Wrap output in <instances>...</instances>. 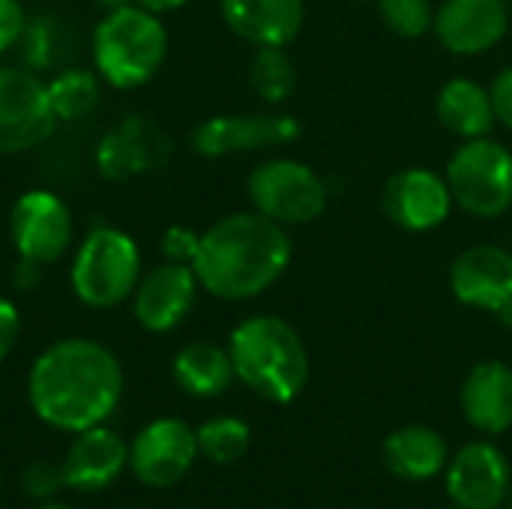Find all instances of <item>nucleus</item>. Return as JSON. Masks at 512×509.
I'll return each instance as SVG.
<instances>
[{"label":"nucleus","instance_id":"f257e3e1","mask_svg":"<svg viewBox=\"0 0 512 509\" xmlns=\"http://www.w3.org/2000/svg\"><path fill=\"white\" fill-rule=\"evenodd\" d=\"M27 396L45 426L78 435L102 426L117 411L123 366L93 339H60L36 357Z\"/></svg>","mask_w":512,"mask_h":509},{"label":"nucleus","instance_id":"f03ea898","mask_svg":"<svg viewBox=\"0 0 512 509\" xmlns=\"http://www.w3.org/2000/svg\"><path fill=\"white\" fill-rule=\"evenodd\" d=\"M294 243L285 225L258 210L231 213L201 234L192 270L219 300H252L273 288L291 267Z\"/></svg>","mask_w":512,"mask_h":509},{"label":"nucleus","instance_id":"7ed1b4c3","mask_svg":"<svg viewBox=\"0 0 512 509\" xmlns=\"http://www.w3.org/2000/svg\"><path fill=\"white\" fill-rule=\"evenodd\" d=\"M237 381L267 402H294L309 381V354L300 333L279 315H252L228 339Z\"/></svg>","mask_w":512,"mask_h":509},{"label":"nucleus","instance_id":"20e7f679","mask_svg":"<svg viewBox=\"0 0 512 509\" xmlns=\"http://www.w3.org/2000/svg\"><path fill=\"white\" fill-rule=\"evenodd\" d=\"M165 57L168 33L159 15L138 3L105 12L93 30V66L117 90H135L153 81Z\"/></svg>","mask_w":512,"mask_h":509},{"label":"nucleus","instance_id":"39448f33","mask_svg":"<svg viewBox=\"0 0 512 509\" xmlns=\"http://www.w3.org/2000/svg\"><path fill=\"white\" fill-rule=\"evenodd\" d=\"M69 282L75 297L90 309L120 306L141 282L138 243L120 228L96 225L72 258Z\"/></svg>","mask_w":512,"mask_h":509},{"label":"nucleus","instance_id":"423d86ee","mask_svg":"<svg viewBox=\"0 0 512 509\" xmlns=\"http://www.w3.org/2000/svg\"><path fill=\"white\" fill-rule=\"evenodd\" d=\"M444 177L453 204L474 219H501L512 207V153L492 135L462 141Z\"/></svg>","mask_w":512,"mask_h":509},{"label":"nucleus","instance_id":"0eeeda50","mask_svg":"<svg viewBox=\"0 0 512 509\" xmlns=\"http://www.w3.org/2000/svg\"><path fill=\"white\" fill-rule=\"evenodd\" d=\"M246 192L252 201V210H258L261 216L294 228V225H312L315 219L324 216L330 192L324 177L291 156H276L261 162L249 180H246Z\"/></svg>","mask_w":512,"mask_h":509},{"label":"nucleus","instance_id":"6e6552de","mask_svg":"<svg viewBox=\"0 0 512 509\" xmlns=\"http://www.w3.org/2000/svg\"><path fill=\"white\" fill-rule=\"evenodd\" d=\"M57 123L48 84L30 69L0 66V156L39 147L54 135Z\"/></svg>","mask_w":512,"mask_h":509},{"label":"nucleus","instance_id":"1a4fd4ad","mask_svg":"<svg viewBox=\"0 0 512 509\" xmlns=\"http://www.w3.org/2000/svg\"><path fill=\"white\" fill-rule=\"evenodd\" d=\"M294 138H300V120L285 111L219 114V117L201 120L189 132L192 150L207 159L264 150V147H282V144H291Z\"/></svg>","mask_w":512,"mask_h":509},{"label":"nucleus","instance_id":"9d476101","mask_svg":"<svg viewBox=\"0 0 512 509\" xmlns=\"http://www.w3.org/2000/svg\"><path fill=\"white\" fill-rule=\"evenodd\" d=\"M9 234L18 258L39 267L57 264L72 243L69 204L48 189H30L12 204Z\"/></svg>","mask_w":512,"mask_h":509},{"label":"nucleus","instance_id":"9b49d317","mask_svg":"<svg viewBox=\"0 0 512 509\" xmlns=\"http://www.w3.org/2000/svg\"><path fill=\"white\" fill-rule=\"evenodd\" d=\"M381 207L384 216L411 234H426L441 228L450 219L453 204V192L447 186V177L414 165V168H402L396 171L381 192Z\"/></svg>","mask_w":512,"mask_h":509},{"label":"nucleus","instance_id":"f8f14e48","mask_svg":"<svg viewBox=\"0 0 512 509\" xmlns=\"http://www.w3.org/2000/svg\"><path fill=\"white\" fill-rule=\"evenodd\" d=\"M195 459L198 438L177 417L147 423L129 447V468L135 480H141L150 489H168L180 483L195 465Z\"/></svg>","mask_w":512,"mask_h":509},{"label":"nucleus","instance_id":"ddd939ff","mask_svg":"<svg viewBox=\"0 0 512 509\" xmlns=\"http://www.w3.org/2000/svg\"><path fill=\"white\" fill-rule=\"evenodd\" d=\"M510 30L507 0H444L435 9V39L456 57L492 51Z\"/></svg>","mask_w":512,"mask_h":509},{"label":"nucleus","instance_id":"4468645a","mask_svg":"<svg viewBox=\"0 0 512 509\" xmlns=\"http://www.w3.org/2000/svg\"><path fill=\"white\" fill-rule=\"evenodd\" d=\"M198 288H201V282H198L192 264L165 261V264L147 270L132 294L135 321L150 333H171L192 312Z\"/></svg>","mask_w":512,"mask_h":509},{"label":"nucleus","instance_id":"2eb2a0df","mask_svg":"<svg viewBox=\"0 0 512 509\" xmlns=\"http://www.w3.org/2000/svg\"><path fill=\"white\" fill-rule=\"evenodd\" d=\"M453 297L480 312H501L512 297V249L477 243L456 255L450 264Z\"/></svg>","mask_w":512,"mask_h":509},{"label":"nucleus","instance_id":"dca6fc26","mask_svg":"<svg viewBox=\"0 0 512 509\" xmlns=\"http://www.w3.org/2000/svg\"><path fill=\"white\" fill-rule=\"evenodd\" d=\"M168 153L171 141L162 135V129L141 114H129L102 135L96 147V168L108 180H129L159 168Z\"/></svg>","mask_w":512,"mask_h":509},{"label":"nucleus","instance_id":"f3484780","mask_svg":"<svg viewBox=\"0 0 512 509\" xmlns=\"http://www.w3.org/2000/svg\"><path fill=\"white\" fill-rule=\"evenodd\" d=\"M512 477L504 453L492 444H468L447 471V492L456 509H498L510 498Z\"/></svg>","mask_w":512,"mask_h":509},{"label":"nucleus","instance_id":"a211bd4d","mask_svg":"<svg viewBox=\"0 0 512 509\" xmlns=\"http://www.w3.org/2000/svg\"><path fill=\"white\" fill-rule=\"evenodd\" d=\"M126 465H129V447L123 444V438L105 426H93L78 432L60 468L69 489L102 492L123 474Z\"/></svg>","mask_w":512,"mask_h":509},{"label":"nucleus","instance_id":"6ab92c4d","mask_svg":"<svg viewBox=\"0 0 512 509\" xmlns=\"http://www.w3.org/2000/svg\"><path fill=\"white\" fill-rule=\"evenodd\" d=\"M231 33L249 45H291L303 30V0H219Z\"/></svg>","mask_w":512,"mask_h":509},{"label":"nucleus","instance_id":"aec40b11","mask_svg":"<svg viewBox=\"0 0 512 509\" xmlns=\"http://www.w3.org/2000/svg\"><path fill=\"white\" fill-rule=\"evenodd\" d=\"M462 411L486 435L512 429V366L501 360L477 363L462 384Z\"/></svg>","mask_w":512,"mask_h":509},{"label":"nucleus","instance_id":"412c9836","mask_svg":"<svg viewBox=\"0 0 512 509\" xmlns=\"http://www.w3.org/2000/svg\"><path fill=\"white\" fill-rule=\"evenodd\" d=\"M435 114L444 123V129L462 141L492 135L495 123H498L489 87H483L474 78L444 81L435 96Z\"/></svg>","mask_w":512,"mask_h":509},{"label":"nucleus","instance_id":"4be33fe9","mask_svg":"<svg viewBox=\"0 0 512 509\" xmlns=\"http://www.w3.org/2000/svg\"><path fill=\"white\" fill-rule=\"evenodd\" d=\"M384 462L396 477L423 483L444 471L447 441L429 426H405L384 441Z\"/></svg>","mask_w":512,"mask_h":509},{"label":"nucleus","instance_id":"5701e85b","mask_svg":"<svg viewBox=\"0 0 512 509\" xmlns=\"http://www.w3.org/2000/svg\"><path fill=\"white\" fill-rule=\"evenodd\" d=\"M174 381L183 393L195 396V399H213L222 396L234 375V363L228 348H219L213 342H189L177 351L174 357Z\"/></svg>","mask_w":512,"mask_h":509},{"label":"nucleus","instance_id":"b1692460","mask_svg":"<svg viewBox=\"0 0 512 509\" xmlns=\"http://www.w3.org/2000/svg\"><path fill=\"white\" fill-rule=\"evenodd\" d=\"M285 48L288 45H261L249 60V84L255 96L270 105H282L297 87V63Z\"/></svg>","mask_w":512,"mask_h":509},{"label":"nucleus","instance_id":"393cba45","mask_svg":"<svg viewBox=\"0 0 512 509\" xmlns=\"http://www.w3.org/2000/svg\"><path fill=\"white\" fill-rule=\"evenodd\" d=\"M48 99L57 120H81L99 105V72L63 69L48 81Z\"/></svg>","mask_w":512,"mask_h":509},{"label":"nucleus","instance_id":"a878e982","mask_svg":"<svg viewBox=\"0 0 512 509\" xmlns=\"http://www.w3.org/2000/svg\"><path fill=\"white\" fill-rule=\"evenodd\" d=\"M198 453L216 465H231L246 456L252 432L240 417H213L198 432Z\"/></svg>","mask_w":512,"mask_h":509},{"label":"nucleus","instance_id":"bb28decb","mask_svg":"<svg viewBox=\"0 0 512 509\" xmlns=\"http://www.w3.org/2000/svg\"><path fill=\"white\" fill-rule=\"evenodd\" d=\"M378 15L384 27L402 39H420L435 27L432 0H378Z\"/></svg>","mask_w":512,"mask_h":509},{"label":"nucleus","instance_id":"cd10ccee","mask_svg":"<svg viewBox=\"0 0 512 509\" xmlns=\"http://www.w3.org/2000/svg\"><path fill=\"white\" fill-rule=\"evenodd\" d=\"M60 24L54 18H36V21H27V30L21 36L18 45H24V57L30 66L42 69V66H51L57 57H60Z\"/></svg>","mask_w":512,"mask_h":509},{"label":"nucleus","instance_id":"c85d7f7f","mask_svg":"<svg viewBox=\"0 0 512 509\" xmlns=\"http://www.w3.org/2000/svg\"><path fill=\"white\" fill-rule=\"evenodd\" d=\"M63 486H66L63 468H60V465H51V462H33V465H27V471L21 474V489H24L27 498H33V501H51Z\"/></svg>","mask_w":512,"mask_h":509},{"label":"nucleus","instance_id":"c756f323","mask_svg":"<svg viewBox=\"0 0 512 509\" xmlns=\"http://www.w3.org/2000/svg\"><path fill=\"white\" fill-rule=\"evenodd\" d=\"M198 246H201V234L186 225H171L159 243L165 261H174V264H192L198 255Z\"/></svg>","mask_w":512,"mask_h":509},{"label":"nucleus","instance_id":"7c9ffc66","mask_svg":"<svg viewBox=\"0 0 512 509\" xmlns=\"http://www.w3.org/2000/svg\"><path fill=\"white\" fill-rule=\"evenodd\" d=\"M27 30V15L18 0H0V54L12 51Z\"/></svg>","mask_w":512,"mask_h":509},{"label":"nucleus","instance_id":"2f4dec72","mask_svg":"<svg viewBox=\"0 0 512 509\" xmlns=\"http://www.w3.org/2000/svg\"><path fill=\"white\" fill-rule=\"evenodd\" d=\"M18 336H21V315L9 297H0V363L12 354Z\"/></svg>","mask_w":512,"mask_h":509},{"label":"nucleus","instance_id":"473e14b6","mask_svg":"<svg viewBox=\"0 0 512 509\" xmlns=\"http://www.w3.org/2000/svg\"><path fill=\"white\" fill-rule=\"evenodd\" d=\"M489 93H492V105H495L498 123H504L512 132V66L501 69V72L495 75Z\"/></svg>","mask_w":512,"mask_h":509},{"label":"nucleus","instance_id":"72a5a7b5","mask_svg":"<svg viewBox=\"0 0 512 509\" xmlns=\"http://www.w3.org/2000/svg\"><path fill=\"white\" fill-rule=\"evenodd\" d=\"M39 270H42L39 264L18 258V264H15V270H12V288H15V291H30V288H36L39 279H42Z\"/></svg>","mask_w":512,"mask_h":509},{"label":"nucleus","instance_id":"f704fd0d","mask_svg":"<svg viewBox=\"0 0 512 509\" xmlns=\"http://www.w3.org/2000/svg\"><path fill=\"white\" fill-rule=\"evenodd\" d=\"M135 3L150 9V12H156V15H162V12H174V9L186 6L189 0H135Z\"/></svg>","mask_w":512,"mask_h":509},{"label":"nucleus","instance_id":"c9c22d12","mask_svg":"<svg viewBox=\"0 0 512 509\" xmlns=\"http://www.w3.org/2000/svg\"><path fill=\"white\" fill-rule=\"evenodd\" d=\"M96 6H102L105 12H111V9H120V6H129V3H135V0H93Z\"/></svg>","mask_w":512,"mask_h":509},{"label":"nucleus","instance_id":"e433bc0d","mask_svg":"<svg viewBox=\"0 0 512 509\" xmlns=\"http://www.w3.org/2000/svg\"><path fill=\"white\" fill-rule=\"evenodd\" d=\"M498 318L504 321V327H507V330H510V333H512V297H510V300H507V306H504V309L498 312Z\"/></svg>","mask_w":512,"mask_h":509},{"label":"nucleus","instance_id":"4c0bfd02","mask_svg":"<svg viewBox=\"0 0 512 509\" xmlns=\"http://www.w3.org/2000/svg\"><path fill=\"white\" fill-rule=\"evenodd\" d=\"M39 509H69L66 504H57V501H45Z\"/></svg>","mask_w":512,"mask_h":509},{"label":"nucleus","instance_id":"58836bf2","mask_svg":"<svg viewBox=\"0 0 512 509\" xmlns=\"http://www.w3.org/2000/svg\"><path fill=\"white\" fill-rule=\"evenodd\" d=\"M510 509H512V489H510Z\"/></svg>","mask_w":512,"mask_h":509}]
</instances>
